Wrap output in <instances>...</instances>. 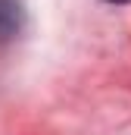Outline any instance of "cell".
<instances>
[{
    "label": "cell",
    "instance_id": "obj_1",
    "mask_svg": "<svg viewBox=\"0 0 131 135\" xmlns=\"http://www.w3.org/2000/svg\"><path fill=\"white\" fill-rule=\"evenodd\" d=\"M19 19H22L19 3L16 0H0V41H6L19 32Z\"/></svg>",
    "mask_w": 131,
    "mask_h": 135
},
{
    "label": "cell",
    "instance_id": "obj_2",
    "mask_svg": "<svg viewBox=\"0 0 131 135\" xmlns=\"http://www.w3.org/2000/svg\"><path fill=\"white\" fill-rule=\"evenodd\" d=\"M109 3H131V0H109Z\"/></svg>",
    "mask_w": 131,
    "mask_h": 135
}]
</instances>
